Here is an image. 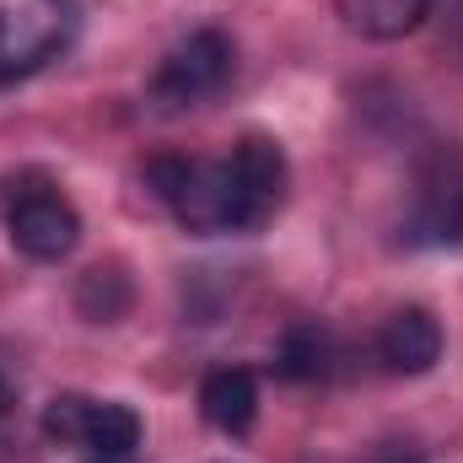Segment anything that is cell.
<instances>
[{"label": "cell", "mask_w": 463, "mask_h": 463, "mask_svg": "<svg viewBox=\"0 0 463 463\" xmlns=\"http://www.w3.org/2000/svg\"><path fill=\"white\" fill-rule=\"evenodd\" d=\"M237 71V49L222 27H194L184 43L167 49V60L151 71L146 81V103L156 114H184V109H200L205 98H216Z\"/></svg>", "instance_id": "cell-1"}, {"label": "cell", "mask_w": 463, "mask_h": 463, "mask_svg": "<svg viewBox=\"0 0 463 463\" xmlns=\"http://www.w3.org/2000/svg\"><path fill=\"white\" fill-rule=\"evenodd\" d=\"M5 232H11L16 253H27L38 264H60L81 242V211L49 178H11L5 184Z\"/></svg>", "instance_id": "cell-2"}, {"label": "cell", "mask_w": 463, "mask_h": 463, "mask_svg": "<svg viewBox=\"0 0 463 463\" xmlns=\"http://www.w3.org/2000/svg\"><path fill=\"white\" fill-rule=\"evenodd\" d=\"M76 33V0H22L0 11V81L33 76Z\"/></svg>", "instance_id": "cell-3"}, {"label": "cell", "mask_w": 463, "mask_h": 463, "mask_svg": "<svg viewBox=\"0 0 463 463\" xmlns=\"http://www.w3.org/2000/svg\"><path fill=\"white\" fill-rule=\"evenodd\" d=\"M227 162H232V178H237V189H242L248 222H253V227H264V222L280 211V200H286V184H291L286 151H280L269 135H242V140L232 146Z\"/></svg>", "instance_id": "cell-4"}, {"label": "cell", "mask_w": 463, "mask_h": 463, "mask_svg": "<svg viewBox=\"0 0 463 463\" xmlns=\"http://www.w3.org/2000/svg\"><path fill=\"white\" fill-rule=\"evenodd\" d=\"M377 355L388 372L399 377H420L442 361V324L431 307H399L388 313V324L377 329Z\"/></svg>", "instance_id": "cell-5"}, {"label": "cell", "mask_w": 463, "mask_h": 463, "mask_svg": "<svg viewBox=\"0 0 463 463\" xmlns=\"http://www.w3.org/2000/svg\"><path fill=\"white\" fill-rule=\"evenodd\" d=\"M200 415L216 431L242 437L253 426V415H259V383H253V372L248 366H216V372H205V383H200Z\"/></svg>", "instance_id": "cell-6"}, {"label": "cell", "mask_w": 463, "mask_h": 463, "mask_svg": "<svg viewBox=\"0 0 463 463\" xmlns=\"http://www.w3.org/2000/svg\"><path fill=\"white\" fill-rule=\"evenodd\" d=\"M431 5H437V0H335L340 22H345L350 33L372 38V43H399V38H410V33L431 16Z\"/></svg>", "instance_id": "cell-7"}, {"label": "cell", "mask_w": 463, "mask_h": 463, "mask_svg": "<svg viewBox=\"0 0 463 463\" xmlns=\"http://www.w3.org/2000/svg\"><path fill=\"white\" fill-rule=\"evenodd\" d=\"M329 366H335V340H329L324 324L302 318V324H291V329L280 335V345H275V372H280L286 383H318V377H329Z\"/></svg>", "instance_id": "cell-8"}, {"label": "cell", "mask_w": 463, "mask_h": 463, "mask_svg": "<svg viewBox=\"0 0 463 463\" xmlns=\"http://www.w3.org/2000/svg\"><path fill=\"white\" fill-rule=\"evenodd\" d=\"M146 426L129 404H114V399H92L87 410V437H81V453H98V458H135Z\"/></svg>", "instance_id": "cell-9"}, {"label": "cell", "mask_w": 463, "mask_h": 463, "mask_svg": "<svg viewBox=\"0 0 463 463\" xmlns=\"http://www.w3.org/2000/svg\"><path fill=\"white\" fill-rule=\"evenodd\" d=\"M76 307L92 318V324H114L118 313L129 307V280L118 275V269H87L81 275V286H76Z\"/></svg>", "instance_id": "cell-10"}, {"label": "cell", "mask_w": 463, "mask_h": 463, "mask_svg": "<svg viewBox=\"0 0 463 463\" xmlns=\"http://www.w3.org/2000/svg\"><path fill=\"white\" fill-rule=\"evenodd\" d=\"M87 410H92L87 393H54V399L43 404V420H38L43 442H54V448H81V437H87Z\"/></svg>", "instance_id": "cell-11"}, {"label": "cell", "mask_w": 463, "mask_h": 463, "mask_svg": "<svg viewBox=\"0 0 463 463\" xmlns=\"http://www.w3.org/2000/svg\"><path fill=\"white\" fill-rule=\"evenodd\" d=\"M11 404H16V393H11V383H5V377H0V415H5V410H11Z\"/></svg>", "instance_id": "cell-12"}, {"label": "cell", "mask_w": 463, "mask_h": 463, "mask_svg": "<svg viewBox=\"0 0 463 463\" xmlns=\"http://www.w3.org/2000/svg\"><path fill=\"white\" fill-rule=\"evenodd\" d=\"M87 463H129V458H98V453H92V458H87Z\"/></svg>", "instance_id": "cell-13"}]
</instances>
